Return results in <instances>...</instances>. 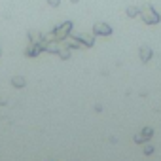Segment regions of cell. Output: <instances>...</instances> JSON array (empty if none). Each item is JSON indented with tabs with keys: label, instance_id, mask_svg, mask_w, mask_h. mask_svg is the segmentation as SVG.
I'll return each instance as SVG.
<instances>
[{
	"label": "cell",
	"instance_id": "obj_4",
	"mask_svg": "<svg viewBox=\"0 0 161 161\" xmlns=\"http://www.w3.org/2000/svg\"><path fill=\"white\" fill-rule=\"evenodd\" d=\"M152 136H153V129H152V127H144V129L140 131V135L135 136V142H136V144H142V142L150 140Z\"/></svg>",
	"mask_w": 161,
	"mask_h": 161
},
{
	"label": "cell",
	"instance_id": "obj_11",
	"mask_svg": "<svg viewBox=\"0 0 161 161\" xmlns=\"http://www.w3.org/2000/svg\"><path fill=\"white\" fill-rule=\"evenodd\" d=\"M47 4H49V6H53V8H57V6L61 4V0H47Z\"/></svg>",
	"mask_w": 161,
	"mask_h": 161
},
{
	"label": "cell",
	"instance_id": "obj_3",
	"mask_svg": "<svg viewBox=\"0 0 161 161\" xmlns=\"http://www.w3.org/2000/svg\"><path fill=\"white\" fill-rule=\"evenodd\" d=\"M93 34H97V36H110V34H112V27L106 25V23L97 21V23L93 25Z\"/></svg>",
	"mask_w": 161,
	"mask_h": 161
},
{
	"label": "cell",
	"instance_id": "obj_1",
	"mask_svg": "<svg viewBox=\"0 0 161 161\" xmlns=\"http://www.w3.org/2000/svg\"><path fill=\"white\" fill-rule=\"evenodd\" d=\"M140 17H142V21L146 23V25H157L159 21H161V15L153 10V6H150V4H146V6H142L140 8V14H138Z\"/></svg>",
	"mask_w": 161,
	"mask_h": 161
},
{
	"label": "cell",
	"instance_id": "obj_8",
	"mask_svg": "<svg viewBox=\"0 0 161 161\" xmlns=\"http://www.w3.org/2000/svg\"><path fill=\"white\" fill-rule=\"evenodd\" d=\"M12 84H14L15 87H25V78H21V76H14V78H12Z\"/></svg>",
	"mask_w": 161,
	"mask_h": 161
},
{
	"label": "cell",
	"instance_id": "obj_2",
	"mask_svg": "<svg viewBox=\"0 0 161 161\" xmlns=\"http://www.w3.org/2000/svg\"><path fill=\"white\" fill-rule=\"evenodd\" d=\"M72 27H74V23H72V21H64L61 27L53 29L55 40H57V42H61V40H66V38H68V34L72 32Z\"/></svg>",
	"mask_w": 161,
	"mask_h": 161
},
{
	"label": "cell",
	"instance_id": "obj_9",
	"mask_svg": "<svg viewBox=\"0 0 161 161\" xmlns=\"http://www.w3.org/2000/svg\"><path fill=\"white\" fill-rule=\"evenodd\" d=\"M125 14H127L129 17H136V15L140 14V8H136V6H129V8L125 10Z\"/></svg>",
	"mask_w": 161,
	"mask_h": 161
},
{
	"label": "cell",
	"instance_id": "obj_5",
	"mask_svg": "<svg viewBox=\"0 0 161 161\" xmlns=\"http://www.w3.org/2000/svg\"><path fill=\"white\" fill-rule=\"evenodd\" d=\"M76 38L80 40V44L86 46V47H91L95 44V36H91V34H76Z\"/></svg>",
	"mask_w": 161,
	"mask_h": 161
},
{
	"label": "cell",
	"instance_id": "obj_6",
	"mask_svg": "<svg viewBox=\"0 0 161 161\" xmlns=\"http://www.w3.org/2000/svg\"><path fill=\"white\" fill-rule=\"evenodd\" d=\"M138 55H140V61H144V63H148V61L152 59V55H153V51H152V47H148V46H142V47L138 49Z\"/></svg>",
	"mask_w": 161,
	"mask_h": 161
},
{
	"label": "cell",
	"instance_id": "obj_7",
	"mask_svg": "<svg viewBox=\"0 0 161 161\" xmlns=\"http://www.w3.org/2000/svg\"><path fill=\"white\" fill-rule=\"evenodd\" d=\"M61 59H70V55H72V51H70V47L66 46V47H61L59 49V53H57Z\"/></svg>",
	"mask_w": 161,
	"mask_h": 161
},
{
	"label": "cell",
	"instance_id": "obj_10",
	"mask_svg": "<svg viewBox=\"0 0 161 161\" xmlns=\"http://www.w3.org/2000/svg\"><path fill=\"white\" fill-rule=\"evenodd\" d=\"M144 153H146V155H152V153H153V146H150V144L144 146Z\"/></svg>",
	"mask_w": 161,
	"mask_h": 161
}]
</instances>
